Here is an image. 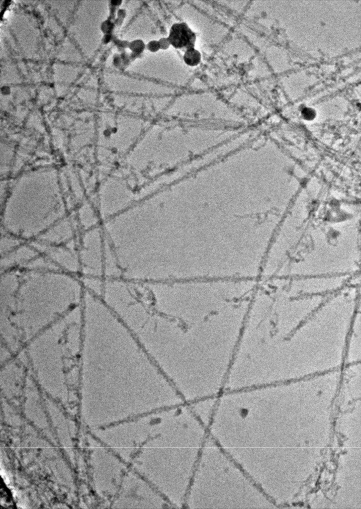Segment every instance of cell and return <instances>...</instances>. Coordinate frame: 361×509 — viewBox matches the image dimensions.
I'll return each instance as SVG.
<instances>
[{
    "label": "cell",
    "instance_id": "obj_1",
    "mask_svg": "<svg viewBox=\"0 0 361 509\" xmlns=\"http://www.w3.org/2000/svg\"><path fill=\"white\" fill-rule=\"evenodd\" d=\"M249 283L187 281L161 312L163 341L174 368L210 392L224 385L250 305Z\"/></svg>",
    "mask_w": 361,
    "mask_h": 509
},
{
    "label": "cell",
    "instance_id": "obj_2",
    "mask_svg": "<svg viewBox=\"0 0 361 509\" xmlns=\"http://www.w3.org/2000/svg\"><path fill=\"white\" fill-rule=\"evenodd\" d=\"M248 478L208 434L187 493L196 495L192 508H245L243 497Z\"/></svg>",
    "mask_w": 361,
    "mask_h": 509
},
{
    "label": "cell",
    "instance_id": "obj_3",
    "mask_svg": "<svg viewBox=\"0 0 361 509\" xmlns=\"http://www.w3.org/2000/svg\"><path fill=\"white\" fill-rule=\"evenodd\" d=\"M81 239L78 255L83 276H104V233L98 227L85 231Z\"/></svg>",
    "mask_w": 361,
    "mask_h": 509
},
{
    "label": "cell",
    "instance_id": "obj_4",
    "mask_svg": "<svg viewBox=\"0 0 361 509\" xmlns=\"http://www.w3.org/2000/svg\"><path fill=\"white\" fill-rule=\"evenodd\" d=\"M39 253L30 244L25 242L7 254L1 255V271L24 267L39 254Z\"/></svg>",
    "mask_w": 361,
    "mask_h": 509
},
{
    "label": "cell",
    "instance_id": "obj_5",
    "mask_svg": "<svg viewBox=\"0 0 361 509\" xmlns=\"http://www.w3.org/2000/svg\"><path fill=\"white\" fill-rule=\"evenodd\" d=\"M72 223L68 218L64 217L34 240L49 245L65 244L74 238V227Z\"/></svg>",
    "mask_w": 361,
    "mask_h": 509
},
{
    "label": "cell",
    "instance_id": "obj_6",
    "mask_svg": "<svg viewBox=\"0 0 361 509\" xmlns=\"http://www.w3.org/2000/svg\"><path fill=\"white\" fill-rule=\"evenodd\" d=\"M167 38L171 45L184 51L194 47L196 39L195 33L183 22L173 24Z\"/></svg>",
    "mask_w": 361,
    "mask_h": 509
},
{
    "label": "cell",
    "instance_id": "obj_7",
    "mask_svg": "<svg viewBox=\"0 0 361 509\" xmlns=\"http://www.w3.org/2000/svg\"><path fill=\"white\" fill-rule=\"evenodd\" d=\"M217 398H206L187 403L195 417L207 428L214 412Z\"/></svg>",
    "mask_w": 361,
    "mask_h": 509
},
{
    "label": "cell",
    "instance_id": "obj_8",
    "mask_svg": "<svg viewBox=\"0 0 361 509\" xmlns=\"http://www.w3.org/2000/svg\"><path fill=\"white\" fill-rule=\"evenodd\" d=\"M0 239V254H5L15 249L25 241L11 234L2 231Z\"/></svg>",
    "mask_w": 361,
    "mask_h": 509
},
{
    "label": "cell",
    "instance_id": "obj_9",
    "mask_svg": "<svg viewBox=\"0 0 361 509\" xmlns=\"http://www.w3.org/2000/svg\"><path fill=\"white\" fill-rule=\"evenodd\" d=\"M201 59L200 52L194 47L187 49L184 51L183 60L188 66L194 67L198 65Z\"/></svg>",
    "mask_w": 361,
    "mask_h": 509
},
{
    "label": "cell",
    "instance_id": "obj_10",
    "mask_svg": "<svg viewBox=\"0 0 361 509\" xmlns=\"http://www.w3.org/2000/svg\"><path fill=\"white\" fill-rule=\"evenodd\" d=\"M128 48L132 52L131 53L137 58L144 51L146 44L141 39H137L129 42Z\"/></svg>",
    "mask_w": 361,
    "mask_h": 509
},
{
    "label": "cell",
    "instance_id": "obj_11",
    "mask_svg": "<svg viewBox=\"0 0 361 509\" xmlns=\"http://www.w3.org/2000/svg\"><path fill=\"white\" fill-rule=\"evenodd\" d=\"M146 48L151 52H156L158 51L160 49L158 41L152 40L149 41L146 44Z\"/></svg>",
    "mask_w": 361,
    "mask_h": 509
},
{
    "label": "cell",
    "instance_id": "obj_12",
    "mask_svg": "<svg viewBox=\"0 0 361 509\" xmlns=\"http://www.w3.org/2000/svg\"><path fill=\"white\" fill-rule=\"evenodd\" d=\"M160 49L162 50H166L169 48L171 44L167 37L161 38L158 40Z\"/></svg>",
    "mask_w": 361,
    "mask_h": 509
},
{
    "label": "cell",
    "instance_id": "obj_13",
    "mask_svg": "<svg viewBox=\"0 0 361 509\" xmlns=\"http://www.w3.org/2000/svg\"><path fill=\"white\" fill-rule=\"evenodd\" d=\"M126 15V11L124 9H120L117 11L118 20H119L121 24Z\"/></svg>",
    "mask_w": 361,
    "mask_h": 509
},
{
    "label": "cell",
    "instance_id": "obj_14",
    "mask_svg": "<svg viewBox=\"0 0 361 509\" xmlns=\"http://www.w3.org/2000/svg\"><path fill=\"white\" fill-rule=\"evenodd\" d=\"M303 116L307 120L312 119L314 117V113L312 110L306 109L303 113Z\"/></svg>",
    "mask_w": 361,
    "mask_h": 509
},
{
    "label": "cell",
    "instance_id": "obj_15",
    "mask_svg": "<svg viewBox=\"0 0 361 509\" xmlns=\"http://www.w3.org/2000/svg\"><path fill=\"white\" fill-rule=\"evenodd\" d=\"M129 42L126 40H118L117 42L118 46L121 48H128Z\"/></svg>",
    "mask_w": 361,
    "mask_h": 509
}]
</instances>
